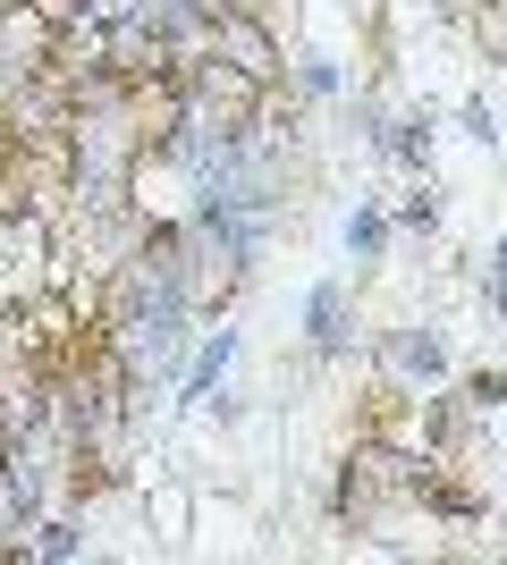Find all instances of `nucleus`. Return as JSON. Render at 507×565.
I'll use <instances>...</instances> for the list:
<instances>
[{"instance_id":"nucleus-1","label":"nucleus","mask_w":507,"mask_h":565,"mask_svg":"<svg viewBox=\"0 0 507 565\" xmlns=\"http://www.w3.org/2000/svg\"><path fill=\"white\" fill-rule=\"evenodd\" d=\"M381 388L389 397H440L448 380H457V354H448V330H432V321H398V330H381Z\"/></svg>"},{"instance_id":"nucleus-2","label":"nucleus","mask_w":507,"mask_h":565,"mask_svg":"<svg viewBox=\"0 0 507 565\" xmlns=\"http://www.w3.org/2000/svg\"><path fill=\"white\" fill-rule=\"evenodd\" d=\"M212 51L229 60V68H245L254 85H279V76H288V43H279V25L254 18V9H220V18H212Z\"/></svg>"},{"instance_id":"nucleus-3","label":"nucleus","mask_w":507,"mask_h":565,"mask_svg":"<svg viewBox=\"0 0 507 565\" xmlns=\"http://www.w3.org/2000/svg\"><path fill=\"white\" fill-rule=\"evenodd\" d=\"M363 321H356V287L347 279H321L314 296H305V347L314 354H356Z\"/></svg>"},{"instance_id":"nucleus-4","label":"nucleus","mask_w":507,"mask_h":565,"mask_svg":"<svg viewBox=\"0 0 507 565\" xmlns=\"http://www.w3.org/2000/svg\"><path fill=\"white\" fill-rule=\"evenodd\" d=\"M237 347H245V338L229 330V321H220V330H194V347H187V372H178V405H212V388L229 380Z\"/></svg>"},{"instance_id":"nucleus-5","label":"nucleus","mask_w":507,"mask_h":565,"mask_svg":"<svg viewBox=\"0 0 507 565\" xmlns=\"http://www.w3.org/2000/svg\"><path fill=\"white\" fill-rule=\"evenodd\" d=\"M136 507H145V532H152V541H187V532H194V490H187V481L145 472V498H136Z\"/></svg>"},{"instance_id":"nucleus-6","label":"nucleus","mask_w":507,"mask_h":565,"mask_svg":"<svg viewBox=\"0 0 507 565\" xmlns=\"http://www.w3.org/2000/svg\"><path fill=\"white\" fill-rule=\"evenodd\" d=\"M347 254H356V262H381L389 254V212L372 203V194H363L356 220H347Z\"/></svg>"},{"instance_id":"nucleus-7","label":"nucleus","mask_w":507,"mask_h":565,"mask_svg":"<svg viewBox=\"0 0 507 565\" xmlns=\"http://www.w3.org/2000/svg\"><path fill=\"white\" fill-rule=\"evenodd\" d=\"M288 76H296V94H305V102H330L338 85H347L330 51H305V60H288Z\"/></svg>"},{"instance_id":"nucleus-8","label":"nucleus","mask_w":507,"mask_h":565,"mask_svg":"<svg viewBox=\"0 0 507 565\" xmlns=\"http://www.w3.org/2000/svg\"><path fill=\"white\" fill-rule=\"evenodd\" d=\"M465 405H474V414H490V405H507V363H499V372H474V388H465Z\"/></svg>"},{"instance_id":"nucleus-9","label":"nucleus","mask_w":507,"mask_h":565,"mask_svg":"<svg viewBox=\"0 0 507 565\" xmlns=\"http://www.w3.org/2000/svg\"><path fill=\"white\" fill-rule=\"evenodd\" d=\"M145 9V0H76V18H94V25H127Z\"/></svg>"}]
</instances>
